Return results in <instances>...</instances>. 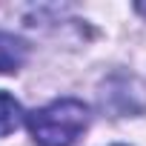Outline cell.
I'll return each mask as SVG.
<instances>
[{
	"instance_id": "cell-1",
	"label": "cell",
	"mask_w": 146,
	"mask_h": 146,
	"mask_svg": "<svg viewBox=\"0 0 146 146\" xmlns=\"http://www.w3.org/2000/svg\"><path fill=\"white\" fill-rule=\"evenodd\" d=\"M89 126V109L75 98H60L29 115V132L40 146H72Z\"/></svg>"
},
{
	"instance_id": "cell-2",
	"label": "cell",
	"mask_w": 146,
	"mask_h": 146,
	"mask_svg": "<svg viewBox=\"0 0 146 146\" xmlns=\"http://www.w3.org/2000/svg\"><path fill=\"white\" fill-rule=\"evenodd\" d=\"M26 60V46L15 37V35H6L0 32V75L6 72H17Z\"/></svg>"
},
{
	"instance_id": "cell-3",
	"label": "cell",
	"mask_w": 146,
	"mask_h": 146,
	"mask_svg": "<svg viewBox=\"0 0 146 146\" xmlns=\"http://www.w3.org/2000/svg\"><path fill=\"white\" fill-rule=\"evenodd\" d=\"M20 120H23L20 103H17L12 95L0 92V137H3V135H12V132L20 126Z\"/></svg>"
}]
</instances>
